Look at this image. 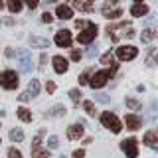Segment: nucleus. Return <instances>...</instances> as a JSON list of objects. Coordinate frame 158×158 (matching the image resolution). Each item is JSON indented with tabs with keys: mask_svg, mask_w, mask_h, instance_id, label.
<instances>
[{
	"mask_svg": "<svg viewBox=\"0 0 158 158\" xmlns=\"http://www.w3.org/2000/svg\"><path fill=\"white\" fill-rule=\"evenodd\" d=\"M10 140L12 142H22L24 140V132L20 131V128H12V131H10Z\"/></svg>",
	"mask_w": 158,
	"mask_h": 158,
	"instance_id": "obj_26",
	"label": "nucleus"
},
{
	"mask_svg": "<svg viewBox=\"0 0 158 158\" xmlns=\"http://www.w3.org/2000/svg\"><path fill=\"white\" fill-rule=\"evenodd\" d=\"M4 8V2H2V0H0V10H2Z\"/></svg>",
	"mask_w": 158,
	"mask_h": 158,
	"instance_id": "obj_47",
	"label": "nucleus"
},
{
	"mask_svg": "<svg viewBox=\"0 0 158 158\" xmlns=\"http://www.w3.org/2000/svg\"><path fill=\"white\" fill-rule=\"evenodd\" d=\"M95 53H97V46H91V48L87 49V56H89V57H93Z\"/></svg>",
	"mask_w": 158,
	"mask_h": 158,
	"instance_id": "obj_41",
	"label": "nucleus"
},
{
	"mask_svg": "<svg viewBox=\"0 0 158 158\" xmlns=\"http://www.w3.org/2000/svg\"><path fill=\"white\" fill-rule=\"evenodd\" d=\"M125 125L128 131H138V128L142 127V118L138 115H127L125 117Z\"/></svg>",
	"mask_w": 158,
	"mask_h": 158,
	"instance_id": "obj_12",
	"label": "nucleus"
},
{
	"mask_svg": "<svg viewBox=\"0 0 158 158\" xmlns=\"http://www.w3.org/2000/svg\"><path fill=\"white\" fill-rule=\"evenodd\" d=\"M131 14L135 18H140V16H144V14H148V6L146 4H135V6L131 8Z\"/></svg>",
	"mask_w": 158,
	"mask_h": 158,
	"instance_id": "obj_17",
	"label": "nucleus"
},
{
	"mask_svg": "<svg viewBox=\"0 0 158 158\" xmlns=\"http://www.w3.org/2000/svg\"><path fill=\"white\" fill-rule=\"evenodd\" d=\"M52 63H53L56 73H65L67 69H69V63H67V59L63 57V56H56V57L52 59Z\"/></svg>",
	"mask_w": 158,
	"mask_h": 158,
	"instance_id": "obj_11",
	"label": "nucleus"
},
{
	"mask_svg": "<svg viewBox=\"0 0 158 158\" xmlns=\"http://www.w3.org/2000/svg\"><path fill=\"white\" fill-rule=\"evenodd\" d=\"M81 57H83V53L79 52V49H73V52H71V59H73V61H79Z\"/></svg>",
	"mask_w": 158,
	"mask_h": 158,
	"instance_id": "obj_35",
	"label": "nucleus"
},
{
	"mask_svg": "<svg viewBox=\"0 0 158 158\" xmlns=\"http://www.w3.org/2000/svg\"><path fill=\"white\" fill-rule=\"evenodd\" d=\"M46 63H48V56H46V53H42V57H40V67L38 69H46Z\"/></svg>",
	"mask_w": 158,
	"mask_h": 158,
	"instance_id": "obj_38",
	"label": "nucleus"
},
{
	"mask_svg": "<svg viewBox=\"0 0 158 158\" xmlns=\"http://www.w3.org/2000/svg\"><path fill=\"white\" fill-rule=\"evenodd\" d=\"M83 156H85V150H81V148L73 152V158H83Z\"/></svg>",
	"mask_w": 158,
	"mask_h": 158,
	"instance_id": "obj_42",
	"label": "nucleus"
},
{
	"mask_svg": "<svg viewBox=\"0 0 158 158\" xmlns=\"http://www.w3.org/2000/svg\"><path fill=\"white\" fill-rule=\"evenodd\" d=\"M24 2H26V6H28V8H32V10H34V8H36L38 4H40V0H24Z\"/></svg>",
	"mask_w": 158,
	"mask_h": 158,
	"instance_id": "obj_40",
	"label": "nucleus"
},
{
	"mask_svg": "<svg viewBox=\"0 0 158 158\" xmlns=\"http://www.w3.org/2000/svg\"><path fill=\"white\" fill-rule=\"evenodd\" d=\"M115 73H117V65H111L109 69H103V71H95V73L91 75V79H89L87 85H91L93 89H101V87L107 85L109 79L115 75Z\"/></svg>",
	"mask_w": 158,
	"mask_h": 158,
	"instance_id": "obj_1",
	"label": "nucleus"
},
{
	"mask_svg": "<svg viewBox=\"0 0 158 158\" xmlns=\"http://www.w3.org/2000/svg\"><path fill=\"white\" fill-rule=\"evenodd\" d=\"M97 32H99V28H97V24H93V22H89L85 28H81L79 30V36H77V42L79 44H91L93 40H95V36H97Z\"/></svg>",
	"mask_w": 158,
	"mask_h": 158,
	"instance_id": "obj_4",
	"label": "nucleus"
},
{
	"mask_svg": "<svg viewBox=\"0 0 158 158\" xmlns=\"http://www.w3.org/2000/svg\"><path fill=\"white\" fill-rule=\"evenodd\" d=\"M95 101L97 103H109V101H111V97L105 95V93H97V95H95Z\"/></svg>",
	"mask_w": 158,
	"mask_h": 158,
	"instance_id": "obj_32",
	"label": "nucleus"
},
{
	"mask_svg": "<svg viewBox=\"0 0 158 158\" xmlns=\"http://www.w3.org/2000/svg\"><path fill=\"white\" fill-rule=\"evenodd\" d=\"M18 99H20V101H24V103H26V101H32V97H30L28 93H22V95H20Z\"/></svg>",
	"mask_w": 158,
	"mask_h": 158,
	"instance_id": "obj_43",
	"label": "nucleus"
},
{
	"mask_svg": "<svg viewBox=\"0 0 158 158\" xmlns=\"http://www.w3.org/2000/svg\"><path fill=\"white\" fill-rule=\"evenodd\" d=\"M71 42H73V38H71V32H69V30H57L56 44H57L59 48H69V46H71Z\"/></svg>",
	"mask_w": 158,
	"mask_h": 158,
	"instance_id": "obj_8",
	"label": "nucleus"
},
{
	"mask_svg": "<svg viewBox=\"0 0 158 158\" xmlns=\"http://www.w3.org/2000/svg\"><path fill=\"white\" fill-rule=\"evenodd\" d=\"M75 8L77 10H81V12H91V6H89V4H85V2H79V0H77V2H75Z\"/></svg>",
	"mask_w": 158,
	"mask_h": 158,
	"instance_id": "obj_30",
	"label": "nucleus"
},
{
	"mask_svg": "<svg viewBox=\"0 0 158 158\" xmlns=\"http://www.w3.org/2000/svg\"><path fill=\"white\" fill-rule=\"evenodd\" d=\"M6 56H8V57H12V56H14V49H12V48H8V49H6Z\"/></svg>",
	"mask_w": 158,
	"mask_h": 158,
	"instance_id": "obj_45",
	"label": "nucleus"
},
{
	"mask_svg": "<svg viewBox=\"0 0 158 158\" xmlns=\"http://www.w3.org/2000/svg\"><path fill=\"white\" fill-rule=\"evenodd\" d=\"M2 24H6V26H14L16 22H14L12 18H4V20H2Z\"/></svg>",
	"mask_w": 158,
	"mask_h": 158,
	"instance_id": "obj_44",
	"label": "nucleus"
},
{
	"mask_svg": "<svg viewBox=\"0 0 158 158\" xmlns=\"http://www.w3.org/2000/svg\"><path fill=\"white\" fill-rule=\"evenodd\" d=\"M44 135H46V131H40V132H38V136L32 140V148H34V146H40V144H42V138H44Z\"/></svg>",
	"mask_w": 158,
	"mask_h": 158,
	"instance_id": "obj_31",
	"label": "nucleus"
},
{
	"mask_svg": "<svg viewBox=\"0 0 158 158\" xmlns=\"http://www.w3.org/2000/svg\"><path fill=\"white\" fill-rule=\"evenodd\" d=\"M101 63L103 65H115V56H113V52H107L101 56Z\"/></svg>",
	"mask_w": 158,
	"mask_h": 158,
	"instance_id": "obj_27",
	"label": "nucleus"
},
{
	"mask_svg": "<svg viewBox=\"0 0 158 158\" xmlns=\"http://www.w3.org/2000/svg\"><path fill=\"white\" fill-rule=\"evenodd\" d=\"M101 125L105 128H109L111 132H115V135H118L121 128H123V123L118 121V117L115 115V113H111V111L101 113Z\"/></svg>",
	"mask_w": 158,
	"mask_h": 158,
	"instance_id": "obj_3",
	"label": "nucleus"
},
{
	"mask_svg": "<svg viewBox=\"0 0 158 158\" xmlns=\"http://www.w3.org/2000/svg\"><path fill=\"white\" fill-rule=\"evenodd\" d=\"M69 97H71L73 103H79V99H81V91H79V89H71V91H69Z\"/></svg>",
	"mask_w": 158,
	"mask_h": 158,
	"instance_id": "obj_29",
	"label": "nucleus"
},
{
	"mask_svg": "<svg viewBox=\"0 0 158 158\" xmlns=\"http://www.w3.org/2000/svg\"><path fill=\"white\" fill-rule=\"evenodd\" d=\"M127 28H131V24L128 22H117V24H109L107 26V34H109V38H111V42L115 44V42H118V32L121 30H127Z\"/></svg>",
	"mask_w": 158,
	"mask_h": 158,
	"instance_id": "obj_7",
	"label": "nucleus"
},
{
	"mask_svg": "<svg viewBox=\"0 0 158 158\" xmlns=\"http://www.w3.org/2000/svg\"><path fill=\"white\" fill-rule=\"evenodd\" d=\"M42 22H44V24H49V22H53L52 14H49V12H44V14H42Z\"/></svg>",
	"mask_w": 158,
	"mask_h": 158,
	"instance_id": "obj_37",
	"label": "nucleus"
},
{
	"mask_svg": "<svg viewBox=\"0 0 158 158\" xmlns=\"http://www.w3.org/2000/svg\"><path fill=\"white\" fill-rule=\"evenodd\" d=\"M101 12H103V16L109 18V20H117V18L123 16V8H113V6H105Z\"/></svg>",
	"mask_w": 158,
	"mask_h": 158,
	"instance_id": "obj_15",
	"label": "nucleus"
},
{
	"mask_svg": "<svg viewBox=\"0 0 158 158\" xmlns=\"http://www.w3.org/2000/svg\"><path fill=\"white\" fill-rule=\"evenodd\" d=\"M83 109H85V113L89 117L97 115V109H95V103H93V101H83Z\"/></svg>",
	"mask_w": 158,
	"mask_h": 158,
	"instance_id": "obj_25",
	"label": "nucleus"
},
{
	"mask_svg": "<svg viewBox=\"0 0 158 158\" xmlns=\"http://www.w3.org/2000/svg\"><path fill=\"white\" fill-rule=\"evenodd\" d=\"M138 142H136V138H125V140L121 142V150L125 152V154L128 158H136L138 156Z\"/></svg>",
	"mask_w": 158,
	"mask_h": 158,
	"instance_id": "obj_5",
	"label": "nucleus"
},
{
	"mask_svg": "<svg viewBox=\"0 0 158 158\" xmlns=\"http://www.w3.org/2000/svg\"><path fill=\"white\" fill-rule=\"evenodd\" d=\"M30 46L32 48H40V49H44V48H48L49 46V42L46 38H40V36H30Z\"/></svg>",
	"mask_w": 158,
	"mask_h": 158,
	"instance_id": "obj_16",
	"label": "nucleus"
},
{
	"mask_svg": "<svg viewBox=\"0 0 158 158\" xmlns=\"http://www.w3.org/2000/svg\"><path fill=\"white\" fill-rule=\"evenodd\" d=\"M115 2H118V0H107V4H105V6H113Z\"/></svg>",
	"mask_w": 158,
	"mask_h": 158,
	"instance_id": "obj_46",
	"label": "nucleus"
},
{
	"mask_svg": "<svg viewBox=\"0 0 158 158\" xmlns=\"http://www.w3.org/2000/svg\"><path fill=\"white\" fill-rule=\"evenodd\" d=\"M18 63H20V67H22V71H32V56H30V52H26V49H20Z\"/></svg>",
	"mask_w": 158,
	"mask_h": 158,
	"instance_id": "obj_9",
	"label": "nucleus"
},
{
	"mask_svg": "<svg viewBox=\"0 0 158 158\" xmlns=\"http://www.w3.org/2000/svg\"><path fill=\"white\" fill-rule=\"evenodd\" d=\"M0 142H2V140H0Z\"/></svg>",
	"mask_w": 158,
	"mask_h": 158,
	"instance_id": "obj_51",
	"label": "nucleus"
},
{
	"mask_svg": "<svg viewBox=\"0 0 158 158\" xmlns=\"http://www.w3.org/2000/svg\"><path fill=\"white\" fill-rule=\"evenodd\" d=\"M6 4H8V10L14 14H18L22 10V0H6Z\"/></svg>",
	"mask_w": 158,
	"mask_h": 158,
	"instance_id": "obj_23",
	"label": "nucleus"
},
{
	"mask_svg": "<svg viewBox=\"0 0 158 158\" xmlns=\"http://www.w3.org/2000/svg\"><path fill=\"white\" fill-rule=\"evenodd\" d=\"M20 85V77L14 69H4L0 73V87H4L6 91H14Z\"/></svg>",
	"mask_w": 158,
	"mask_h": 158,
	"instance_id": "obj_2",
	"label": "nucleus"
},
{
	"mask_svg": "<svg viewBox=\"0 0 158 158\" xmlns=\"http://www.w3.org/2000/svg\"><path fill=\"white\" fill-rule=\"evenodd\" d=\"M135 2H136V4H140V2H142V0H135Z\"/></svg>",
	"mask_w": 158,
	"mask_h": 158,
	"instance_id": "obj_48",
	"label": "nucleus"
},
{
	"mask_svg": "<svg viewBox=\"0 0 158 158\" xmlns=\"http://www.w3.org/2000/svg\"><path fill=\"white\" fill-rule=\"evenodd\" d=\"M56 14H57V18H61V20H71L73 18V8H69L67 4H59L56 8Z\"/></svg>",
	"mask_w": 158,
	"mask_h": 158,
	"instance_id": "obj_14",
	"label": "nucleus"
},
{
	"mask_svg": "<svg viewBox=\"0 0 158 158\" xmlns=\"http://www.w3.org/2000/svg\"><path fill=\"white\" fill-rule=\"evenodd\" d=\"M57 144H59V138L57 136H49L48 138V146L49 148H57Z\"/></svg>",
	"mask_w": 158,
	"mask_h": 158,
	"instance_id": "obj_34",
	"label": "nucleus"
},
{
	"mask_svg": "<svg viewBox=\"0 0 158 158\" xmlns=\"http://www.w3.org/2000/svg\"><path fill=\"white\" fill-rule=\"evenodd\" d=\"M115 53H117V57L121 59V61H131V59H135L138 56V49L135 46H121Z\"/></svg>",
	"mask_w": 158,
	"mask_h": 158,
	"instance_id": "obj_6",
	"label": "nucleus"
},
{
	"mask_svg": "<svg viewBox=\"0 0 158 158\" xmlns=\"http://www.w3.org/2000/svg\"><path fill=\"white\" fill-rule=\"evenodd\" d=\"M125 105H127L128 109H132V111H136V109H140V101H138V99H135V97H127V99H125Z\"/></svg>",
	"mask_w": 158,
	"mask_h": 158,
	"instance_id": "obj_28",
	"label": "nucleus"
},
{
	"mask_svg": "<svg viewBox=\"0 0 158 158\" xmlns=\"http://www.w3.org/2000/svg\"><path fill=\"white\" fill-rule=\"evenodd\" d=\"M89 24V20H75V28L77 30H81V28H85Z\"/></svg>",
	"mask_w": 158,
	"mask_h": 158,
	"instance_id": "obj_39",
	"label": "nucleus"
},
{
	"mask_svg": "<svg viewBox=\"0 0 158 158\" xmlns=\"http://www.w3.org/2000/svg\"><path fill=\"white\" fill-rule=\"evenodd\" d=\"M46 91L48 93H56V81H48L46 83Z\"/></svg>",
	"mask_w": 158,
	"mask_h": 158,
	"instance_id": "obj_36",
	"label": "nucleus"
},
{
	"mask_svg": "<svg viewBox=\"0 0 158 158\" xmlns=\"http://www.w3.org/2000/svg\"><path fill=\"white\" fill-rule=\"evenodd\" d=\"M89 2H93V0H89Z\"/></svg>",
	"mask_w": 158,
	"mask_h": 158,
	"instance_id": "obj_50",
	"label": "nucleus"
},
{
	"mask_svg": "<svg viewBox=\"0 0 158 158\" xmlns=\"http://www.w3.org/2000/svg\"><path fill=\"white\" fill-rule=\"evenodd\" d=\"M67 138L69 140H79L83 138V123H75L67 128Z\"/></svg>",
	"mask_w": 158,
	"mask_h": 158,
	"instance_id": "obj_10",
	"label": "nucleus"
},
{
	"mask_svg": "<svg viewBox=\"0 0 158 158\" xmlns=\"http://www.w3.org/2000/svg\"><path fill=\"white\" fill-rule=\"evenodd\" d=\"M26 93H28L32 99L40 95V81H38V79H32V81L28 83V91H26Z\"/></svg>",
	"mask_w": 158,
	"mask_h": 158,
	"instance_id": "obj_18",
	"label": "nucleus"
},
{
	"mask_svg": "<svg viewBox=\"0 0 158 158\" xmlns=\"http://www.w3.org/2000/svg\"><path fill=\"white\" fill-rule=\"evenodd\" d=\"M63 115H65V107L63 105H56L48 111V117H63Z\"/></svg>",
	"mask_w": 158,
	"mask_h": 158,
	"instance_id": "obj_22",
	"label": "nucleus"
},
{
	"mask_svg": "<svg viewBox=\"0 0 158 158\" xmlns=\"http://www.w3.org/2000/svg\"><path fill=\"white\" fill-rule=\"evenodd\" d=\"M142 142H144L146 146H150V148H158V131H148L144 136H142Z\"/></svg>",
	"mask_w": 158,
	"mask_h": 158,
	"instance_id": "obj_13",
	"label": "nucleus"
},
{
	"mask_svg": "<svg viewBox=\"0 0 158 158\" xmlns=\"http://www.w3.org/2000/svg\"><path fill=\"white\" fill-rule=\"evenodd\" d=\"M48 2H57V0H48Z\"/></svg>",
	"mask_w": 158,
	"mask_h": 158,
	"instance_id": "obj_49",
	"label": "nucleus"
},
{
	"mask_svg": "<svg viewBox=\"0 0 158 158\" xmlns=\"http://www.w3.org/2000/svg\"><path fill=\"white\" fill-rule=\"evenodd\" d=\"M91 75H93V69H91V67H87L85 71L79 75V85H87L89 79H91Z\"/></svg>",
	"mask_w": 158,
	"mask_h": 158,
	"instance_id": "obj_24",
	"label": "nucleus"
},
{
	"mask_svg": "<svg viewBox=\"0 0 158 158\" xmlns=\"http://www.w3.org/2000/svg\"><path fill=\"white\" fill-rule=\"evenodd\" d=\"M16 115H18V118L22 123H32V113L28 111V109H24V107H20L18 111H16Z\"/></svg>",
	"mask_w": 158,
	"mask_h": 158,
	"instance_id": "obj_20",
	"label": "nucleus"
},
{
	"mask_svg": "<svg viewBox=\"0 0 158 158\" xmlns=\"http://www.w3.org/2000/svg\"><path fill=\"white\" fill-rule=\"evenodd\" d=\"M8 158H22V152L18 148H10L8 150Z\"/></svg>",
	"mask_w": 158,
	"mask_h": 158,
	"instance_id": "obj_33",
	"label": "nucleus"
},
{
	"mask_svg": "<svg viewBox=\"0 0 158 158\" xmlns=\"http://www.w3.org/2000/svg\"><path fill=\"white\" fill-rule=\"evenodd\" d=\"M48 156H49L48 148H42V146H34L32 148V158H48Z\"/></svg>",
	"mask_w": 158,
	"mask_h": 158,
	"instance_id": "obj_21",
	"label": "nucleus"
},
{
	"mask_svg": "<svg viewBox=\"0 0 158 158\" xmlns=\"http://www.w3.org/2000/svg\"><path fill=\"white\" fill-rule=\"evenodd\" d=\"M154 38H156V30H152V28H146V30H142V36H140L142 44H150Z\"/></svg>",
	"mask_w": 158,
	"mask_h": 158,
	"instance_id": "obj_19",
	"label": "nucleus"
}]
</instances>
